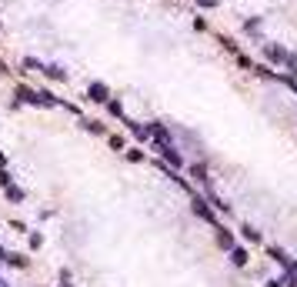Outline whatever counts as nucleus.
<instances>
[{"mask_svg": "<svg viewBox=\"0 0 297 287\" xmlns=\"http://www.w3.org/2000/svg\"><path fill=\"white\" fill-rule=\"evenodd\" d=\"M0 187H10V174H7V167H0Z\"/></svg>", "mask_w": 297, "mask_h": 287, "instance_id": "nucleus-14", "label": "nucleus"}, {"mask_svg": "<svg viewBox=\"0 0 297 287\" xmlns=\"http://www.w3.org/2000/svg\"><path fill=\"white\" fill-rule=\"evenodd\" d=\"M107 110L114 117H124V107H120V100H107Z\"/></svg>", "mask_w": 297, "mask_h": 287, "instance_id": "nucleus-12", "label": "nucleus"}, {"mask_svg": "<svg viewBox=\"0 0 297 287\" xmlns=\"http://www.w3.org/2000/svg\"><path fill=\"white\" fill-rule=\"evenodd\" d=\"M194 214H197V217H204L207 224H214V227H217V221H214V211L207 207V200H201V197H194Z\"/></svg>", "mask_w": 297, "mask_h": 287, "instance_id": "nucleus-5", "label": "nucleus"}, {"mask_svg": "<svg viewBox=\"0 0 297 287\" xmlns=\"http://www.w3.org/2000/svg\"><path fill=\"white\" fill-rule=\"evenodd\" d=\"M17 100H23V104H34V107H57L60 100L50 94H44V90H30L27 84H20L17 87Z\"/></svg>", "mask_w": 297, "mask_h": 287, "instance_id": "nucleus-2", "label": "nucleus"}, {"mask_svg": "<svg viewBox=\"0 0 297 287\" xmlns=\"http://www.w3.org/2000/svg\"><path fill=\"white\" fill-rule=\"evenodd\" d=\"M7 264H14V267L27 270V257H23V254H7Z\"/></svg>", "mask_w": 297, "mask_h": 287, "instance_id": "nucleus-10", "label": "nucleus"}, {"mask_svg": "<svg viewBox=\"0 0 297 287\" xmlns=\"http://www.w3.org/2000/svg\"><path fill=\"white\" fill-rule=\"evenodd\" d=\"M87 97H91L93 104H107V100H111V90H107V84H100V80H93L91 87H87Z\"/></svg>", "mask_w": 297, "mask_h": 287, "instance_id": "nucleus-4", "label": "nucleus"}, {"mask_svg": "<svg viewBox=\"0 0 297 287\" xmlns=\"http://www.w3.org/2000/svg\"><path fill=\"white\" fill-rule=\"evenodd\" d=\"M23 70H40V74H44V64H40L37 57H23Z\"/></svg>", "mask_w": 297, "mask_h": 287, "instance_id": "nucleus-11", "label": "nucleus"}, {"mask_svg": "<svg viewBox=\"0 0 297 287\" xmlns=\"http://www.w3.org/2000/svg\"><path fill=\"white\" fill-rule=\"evenodd\" d=\"M197 7H204V10H214V7H217V0H197Z\"/></svg>", "mask_w": 297, "mask_h": 287, "instance_id": "nucleus-17", "label": "nucleus"}, {"mask_svg": "<svg viewBox=\"0 0 297 287\" xmlns=\"http://www.w3.org/2000/svg\"><path fill=\"white\" fill-rule=\"evenodd\" d=\"M214 230H217V241H221V247H227V250L234 247V237H230V230H224L221 224H217V227H214Z\"/></svg>", "mask_w": 297, "mask_h": 287, "instance_id": "nucleus-7", "label": "nucleus"}, {"mask_svg": "<svg viewBox=\"0 0 297 287\" xmlns=\"http://www.w3.org/2000/svg\"><path fill=\"white\" fill-rule=\"evenodd\" d=\"M80 124H84V127H87L91 134H104V124H100V120H91V117H80Z\"/></svg>", "mask_w": 297, "mask_h": 287, "instance_id": "nucleus-8", "label": "nucleus"}, {"mask_svg": "<svg viewBox=\"0 0 297 287\" xmlns=\"http://www.w3.org/2000/svg\"><path fill=\"white\" fill-rule=\"evenodd\" d=\"M44 74L50 77V80H67V70L57 67V64H44Z\"/></svg>", "mask_w": 297, "mask_h": 287, "instance_id": "nucleus-6", "label": "nucleus"}, {"mask_svg": "<svg viewBox=\"0 0 297 287\" xmlns=\"http://www.w3.org/2000/svg\"><path fill=\"white\" fill-rule=\"evenodd\" d=\"M60 287H70V270H60Z\"/></svg>", "mask_w": 297, "mask_h": 287, "instance_id": "nucleus-16", "label": "nucleus"}, {"mask_svg": "<svg viewBox=\"0 0 297 287\" xmlns=\"http://www.w3.org/2000/svg\"><path fill=\"white\" fill-rule=\"evenodd\" d=\"M264 54H267V60H274V64H284L291 74H297V57H294V54H287L284 47H274V44H267V47H264Z\"/></svg>", "mask_w": 297, "mask_h": 287, "instance_id": "nucleus-3", "label": "nucleus"}, {"mask_svg": "<svg viewBox=\"0 0 297 287\" xmlns=\"http://www.w3.org/2000/svg\"><path fill=\"white\" fill-rule=\"evenodd\" d=\"M147 134L154 137V147L160 151V157H164L170 167L177 171V167L184 164V157H181V151H177V144L170 140V131L164 127V124H147Z\"/></svg>", "mask_w": 297, "mask_h": 287, "instance_id": "nucleus-1", "label": "nucleus"}, {"mask_svg": "<svg viewBox=\"0 0 297 287\" xmlns=\"http://www.w3.org/2000/svg\"><path fill=\"white\" fill-rule=\"evenodd\" d=\"M107 140H111V147H114V151H120V147H124V140H120L117 134H114V137H107Z\"/></svg>", "mask_w": 297, "mask_h": 287, "instance_id": "nucleus-18", "label": "nucleus"}, {"mask_svg": "<svg viewBox=\"0 0 297 287\" xmlns=\"http://www.w3.org/2000/svg\"><path fill=\"white\" fill-rule=\"evenodd\" d=\"M230 257H234V264H244V261H247V254H244L241 247H230Z\"/></svg>", "mask_w": 297, "mask_h": 287, "instance_id": "nucleus-13", "label": "nucleus"}, {"mask_svg": "<svg viewBox=\"0 0 297 287\" xmlns=\"http://www.w3.org/2000/svg\"><path fill=\"white\" fill-rule=\"evenodd\" d=\"M3 191H7V200H10V204H20V200H23V191L14 187V184H10V187H3Z\"/></svg>", "mask_w": 297, "mask_h": 287, "instance_id": "nucleus-9", "label": "nucleus"}, {"mask_svg": "<svg viewBox=\"0 0 297 287\" xmlns=\"http://www.w3.org/2000/svg\"><path fill=\"white\" fill-rule=\"evenodd\" d=\"M7 254H10V250H3V247H0V264H7Z\"/></svg>", "mask_w": 297, "mask_h": 287, "instance_id": "nucleus-19", "label": "nucleus"}, {"mask_svg": "<svg viewBox=\"0 0 297 287\" xmlns=\"http://www.w3.org/2000/svg\"><path fill=\"white\" fill-rule=\"evenodd\" d=\"M0 167H7V157H3V154H0Z\"/></svg>", "mask_w": 297, "mask_h": 287, "instance_id": "nucleus-21", "label": "nucleus"}, {"mask_svg": "<svg viewBox=\"0 0 297 287\" xmlns=\"http://www.w3.org/2000/svg\"><path fill=\"white\" fill-rule=\"evenodd\" d=\"M244 237H247V241H260V234L254 227H244Z\"/></svg>", "mask_w": 297, "mask_h": 287, "instance_id": "nucleus-15", "label": "nucleus"}, {"mask_svg": "<svg viewBox=\"0 0 297 287\" xmlns=\"http://www.w3.org/2000/svg\"><path fill=\"white\" fill-rule=\"evenodd\" d=\"M3 74H10V70H7V64H3V60H0V77Z\"/></svg>", "mask_w": 297, "mask_h": 287, "instance_id": "nucleus-20", "label": "nucleus"}, {"mask_svg": "<svg viewBox=\"0 0 297 287\" xmlns=\"http://www.w3.org/2000/svg\"><path fill=\"white\" fill-rule=\"evenodd\" d=\"M0 287H7V284H3V281H0Z\"/></svg>", "mask_w": 297, "mask_h": 287, "instance_id": "nucleus-22", "label": "nucleus"}]
</instances>
